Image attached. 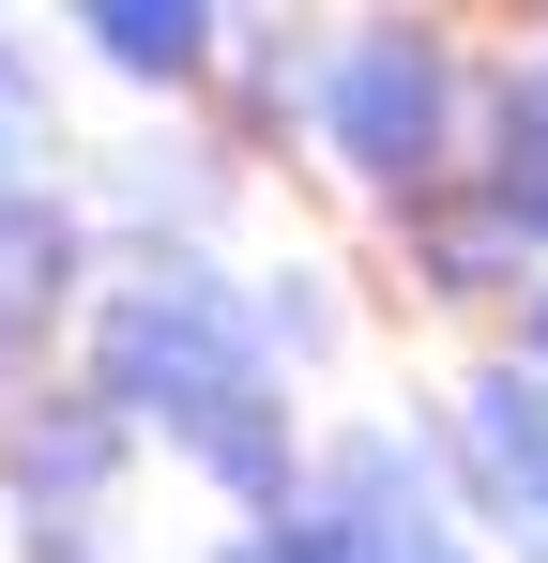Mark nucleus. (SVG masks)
Wrapping results in <instances>:
<instances>
[{
	"label": "nucleus",
	"mask_w": 548,
	"mask_h": 563,
	"mask_svg": "<svg viewBox=\"0 0 548 563\" xmlns=\"http://www.w3.org/2000/svg\"><path fill=\"white\" fill-rule=\"evenodd\" d=\"M427 92H442V77H427V46H412V62H396V46H365V62H351V137H365V168H381V137H427Z\"/></svg>",
	"instance_id": "nucleus-1"
},
{
	"label": "nucleus",
	"mask_w": 548,
	"mask_h": 563,
	"mask_svg": "<svg viewBox=\"0 0 548 563\" xmlns=\"http://www.w3.org/2000/svg\"><path fill=\"white\" fill-rule=\"evenodd\" d=\"M107 46H122V62H183V46H198V15H107Z\"/></svg>",
	"instance_id": "nucleus-2"
}]
</instances>
